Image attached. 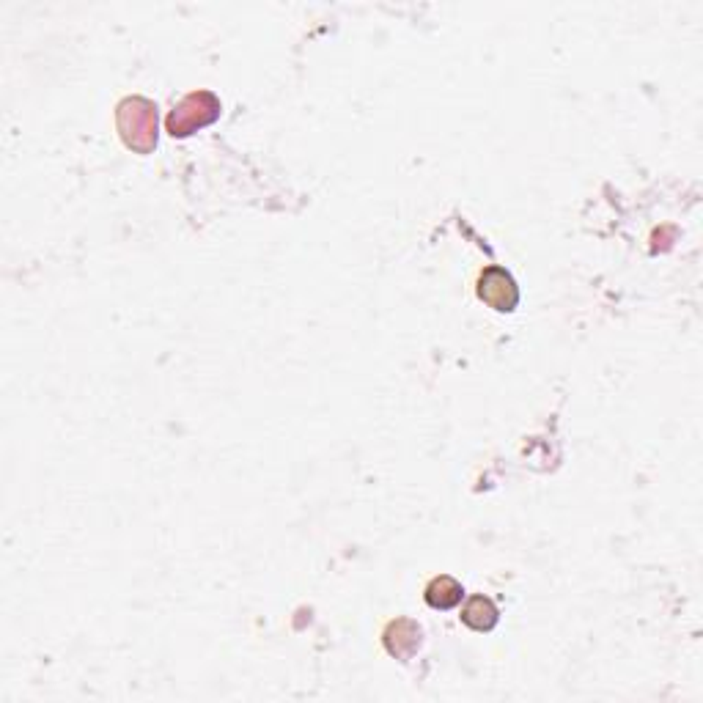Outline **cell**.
I'll return each mask as SVG.
<instances>
[{
	"instance_id": "5",
	"label": "cell",
	"mask_w": 703,
	"mask_h": 703,
	"mask_svg": "<svg viewBox=\"0 0 703 703\" xmlns=\"http://www.w3.org/2000/svg\"><path fill=\"white\" fill-rule=\"evenodd\" d=\"M462 596H465L462 583H456L454 577H448V574L434 577L432 583L426 585V602H429V607H434V610H451V607H456L462 602Z\"/></svg>"
},
{
	"instance_id": "6",
	"label": "cell",
	"mask_w": 703,
	"mask_h": 703,
	"mask_svg": "<svg viewBox=\"0 0 703 703\" xmlns=\"http://www.w3.org/2000/svg\"><path fill=\"white\" fill-rule=\"evenodd\" d=\"M498 618V607H495V602L487 599V596H473V599H467L465 610H462V621H465L470 629H476V632H489V629L498 624Z\"/></svg>"
},
{
	"instance_id": "3",
	"label": "cell",
	"mask_w": 703,
	"mask_h": 703,
	"mask_svg": "<svg viewBox=\"0 0 703 703\" xmlns=\"http://www.w3.org/2000/svg\"><path fill=\"white\" fill-rule=\"evenodd\" d=\"M478 297L495 311H514L520 303V289L509 272L500 270V267H489L478 278Z\"/></svg>"
},
{
	"instance_id": "2",
	"label": "cell",
	"mask_w": 703,
	"mask_h": 703,
	"mask_svg": "<svg viewBox=\"0 0 703 703\" xmlns=\"http://www.w3.org/2000/svg\"><path fill=\"white\" fill-rule=\"evenodd\" d=\"M217 116H220V99L209 91H195V94H187L168 116V132L174 138H187L195 130L209 127Z\"/></svg>"
},
{
	"instance_id": "4",
	"label": "cell",
	"mask_w": 703,
	"mask_h": 703,
	"mask_svg": "<svg viewBox=\"0 0 703 703\" xmlns=\"http://www.w3.org/2000/svg\"><path fill=\"white\" fill-rule=\"evenodd\" d=\"M385 646L393 657H412L415 649L421 646V629L410 618H399L385 629Z\"/></svg>"
},
{
	"instance_id": "1",
	"label": "cell",
	"mask_w": 703,
	"mask_h": 703,
	"mask_svg": "<svg viewBox=\"0 0 703 703\" xmlns=\"http://www.w3.org/2000/svg\"><path fill=\"white\" fill-rule=\"evenodd\" d=\"M116 124L132 152L149 154L157 146V105L149 99H124L116 113Z\"/></svg>"
}]
</instances>
